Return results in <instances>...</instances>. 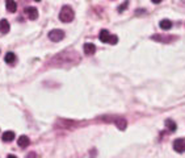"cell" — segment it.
I'll return each instance as SVG.
<instances>
[{"mask_svg": "<svg viewBox=\"0 0 185 158\" xmlns=\"http://www.w3.org/2000/svg\"><path fill=\"white\" fill-rule=\"evenodd\" d=\"M74 16H75L74 9L71 8L70 5H63V7H62V9L59 12V20H60V21H63V23H71L72 20H74Z\"/></svg>", "mask_w": 185, "mask_h": 158, "instance_id": "1", "label": "cell"}, {"mask_svg": "<svg viewBox=\"0 0 185 158\" xmlns=\"http://www.w3.org/2000/svg\"><path fill=\"white\" fill-rule=\"evenodd\" d=\"M49 38L51 41H54V42H59V41H62L64 38V32L60 30V29H54L49 33Z\"/></svg>", "mask_w": 185, "mask_h": 158, "instance_id": "2", "label": "cell"}, {"mask_svg": "<svg viewBox=\"0 0 185 158\" xmlns=\"http://www.w3.org/2000/svg\"><path fill=\"white\" fill-rule=\"evenodd\" d=\"M173 149L177 153H182L185 152V140L184 139H177L173 141Z\"/></svg>", "mask_w": 185, "mask_h": 158, "instance_id": "3", "label": "cell"}, {"mask_svg": "<svg viewBox=\"0 0 185 158\" xmlns=\"http://www.w3.org/2000/svg\"><path fill=\"white\" fill-rule=\"evenodd\" d=\"M25 13L28 15V17H29L30 20H37V19H38V11H37V8L28 7V8L25 9Z\"/></svg>", "mask_w": 185, "mask_h": 158, "instance_id": "4", "label": "cell"}, {"mask_svg": "<svg viewBox=\"0 0 185 158\" xmlns=\"http://www.w3.org/2000/svg\"><path fill=\"white\" fill-rule=\"evenodd\" d=\"M83 49H84V53L87 54V56H92V54L96 53V46H95V44H91V42L84 44Z\"/></svg>", "mask_w": 185, "mask_h": 158, "instance_id": "5", "label": "cell"}, {"mask_svg": "<svg viewBox=\"0 0 185 158\" xmlns=\"http://www.w3.org/2000/svg\"><path fill=\"white\" fill-rule=\"evenodd\" d=\"M5 7H7V11L11 13H15L17 11V4L15 0H5Z\"/></svg>", "mask_w": 185, "mask_h": 158, "instance_id": "6", "label": "cell"}, {"mask_svg": "<svg viewBox=\"0 0 185 158\" xmlns=\"http://www.w3.org/2000/svg\"><path fill=\"white\" fill-rule=\"evenodd\" d=\"M9 23L5 19H3V20H0V32H2L3 34H7L9 32Z\"/></svg>", "mask_w": 185, "mask_h": 158, "instance_id": "7", "label": "cell"}, {"mask_svg": "<svg viewBox=\"0 0 185 158\" xmlns=\"http://www.w3.org/2000/svg\"><path fill=\"white\" fill-rule=\"evenodd\" d=\"M4 61H5V63H8V65H13V63L16 62V56H15V53L8 52V53L5 54Z\"/></svg>", "mask_w": 185, "mask_h": 158, "instance_id": "8", "label": "cell"}, {"mask_svg": "<svg viewBox=\"0 0 185 158\" xmlns=\"http://www.w3.org/2000/svg\"><path fill=\"white\" fill-rule=\"evenodd\" d=\"M17 144H18V146L26 148L30 144V140H29V137H26V136H20L17 140Z\"/></svg>", "mask_w": 185, "mask_h": 158, "instance_id": "9", "label": "cell"}, {"mask_svg": "<svg viewBox=\"0 0 185 158\" xmlns=\"http://www.w3.org/2000/svg\"><path fill=\"white\" fill-rule=\"evenodd\" d=\"M159 25H160V28L163 30H169L171 28H172V21L168 20V19H163L162 21L159 23Z\"/></svg>", "mask_w": 185, "mask_h": 158, "instance_id": "10", "label": "cell"}, {"mask_svg": "<svg viewBox=\"0 0 185 158\" xmlns=\"http://www.w3.org/2000/svg\"><path fill=\"white\" fill-rule=\"evenodd\" d=\"M15 132H12V130H7V132H4L3 133V141H5V142H11V141H13V139H15Z\"/></svg>", "mask_w": 185, "mask_h": 158, "instance_id": "11", "label": "cell"}, {"mask_svg": "<svg viewBox=\"0 0 185 158\" xmlns=\"http://www.w3.org/2000/svg\"><path fill=\"white\" fill-rule=\"evenodd\" d=\"M164 124H166V128H167V130H169V132H175V130L177 129L176 123L173 120H171V119H167Z\"/></svg>", "mask_w": 185, "mask_h": 158, "instance_id": "12", "label": "cell"}, {"mask_svg": "<svg viewBox=\"0 0 185 158\" xmlns=\"http://www.w3.org/2000/svg\"><path fill=\"white\" fill-rule=\"evenodd\" d=\"M109 37H110V34H109V32H108L106 29H102V30L100 32V34H99L100 41H101V42H104V44H108Z\"/></svg>", "mask_w": 185, "mask_h": 158, "instance_id": "13", "label": "cell"}, {"mask_svg": "<svg viewBox=\"0 0 185 158\" xmlns=\"http://www.w3.org/2000/svg\"><path fill=\"white\" fill-rule=\"evenodd\" d=\"M116 125H117L121 130H125V128L127 127V123L125 119H122V117H118L117 120H116Z\"/></svg>", "mask_w": 185, "mask_h": 158, "instance_id": "14", "label": "cell"}, {"mask_svg": "<svg viewBox=\"0 0 185 158\" xmlns=\"http://www.w3.org/2000/svg\"><path fill=\"white\" fill-rule=\"evenodd\" d=\"M118 42V37L116 36V34H110V37H109L108 40V44H110V45H116Z\"/></svg>", "mask_w": 185, "mask_h": 158, "instance_id": "15", "label": "cell"}, {"mask_svg": "<svg viewBox=\"0 0 185 158\" xmlns=\"http://www.w3.org/2000/svg\"><path fill=\"white\" fill-rule=\"evenodd\" d=\"M127 5H129V0H126V2L123 3V4L121 5V7H120V8H118V11H120V12H123V9H125Z\"/></svg>", "mask_w": 185, "mask_h": 158, "instance_id": "16", "label": "cell"}, {"mask_svg": "<svg viewBox=\"0 0 185 158\" xmlns=\"http://www.w3.org/2000/svg\"><path fill=\"white\" fill-rule=\"evenodd\" d=\"M26 158H37V154L34 152H32V153H29L28 155H26Z\"/></svg>", "mask_w": 185, "mask_h": 158, "instance_id": "17", "label": "cell"}, {"mask_svg": "<svg viewBox=\"0 0 185 158\" xmlns=\"http://www.w3.org/2000/svg\"><path fill=\"white\" fill-rule=\"evenodd\" d=\"M160 2H162V0H152V3H154V4H159Z\"/></svg>", "mask_w": 185, "mask_h": 158, "instance_id": "18", "label": "cell"}, {"mask_svg": "<svg viewBox=\"0 0 185 158\" xmlns=\"http://www.w3.org/2000/svg\"><path fill=\"white\" fill-rule=\"evenodd\" d=\"M7 158H17V157H16V155H12V154H9V155L7 157Z\"/></svg>", "mask_w": 185, "mask_h": 158, "instance_id": "19", "label": "cell"}, {"mask_svg": "<svg viewBox=\"0 0 185 158\" xmlns=\"http://www.w3.org/2000/svg\"><path fill=\"white\" fill-rule=\"evenodd\" d=\"M36 2H41V0H36Z\"/></svg>", "mask_w": 185, "mask_h": 158, "instance_id": "20", "label": "cell"}]
</instances>
